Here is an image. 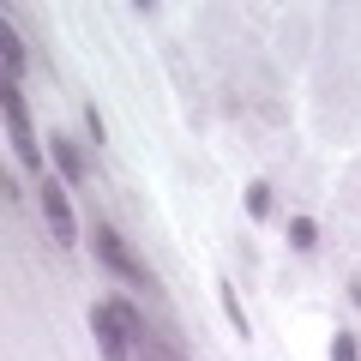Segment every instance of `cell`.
Returning a JSON list of instances; mask_svg holds the SVG:
<instances>
[{"mask_svg":"<svg viewBox=\"0 0 361 361\" xmlns=\"http://www.w3.org/2000/svg\"><path fill=\"white\" fill-rule=\"evenodd\" d=\"M90 247H97L103 271H115L121 283H133V289H157L151 265H139V253H133V247H127V241L115 235V223H97V229H90Z\"/></svg>","mask_w":361,"mask_h":361,"instance_id":"cell-1","label":"cell"},{"mask_svg":"<svg viewBox=\"0 0 361 361\" xmlns=\"http://www.w3.org/2000/svg\"><path fill=\"white\" fill-rule=\"evenodd\" d=\"M0 109H6V133H13V151L25 157V169L30 175H42V145H37V127H30V109H25V90L13 85V78H6V85H0Z\"/></svg>","mask_w":361,"mask_h":361,"instance_id":"cell-2","label":"cell"},{"mask_svg":"<svg viewBox=\"0 0 361 361\" xmlns=\"http://www.w3.org/2000/svg\"><path fill=\"white\" fill-rule=\"evenodd\" d=\"M42 223H49L54 247H78V217H73V199H66L61 180H42Z\"/></svg>","mask_w":361,"mask_h":361,"instance_id":"cell-3","label":"cell"},{"mask_svg":"<svg viewBox=\"0 0 361 361\" xmlns=\"http://www.w3.org/2000/svg\"><path fill=\"white\" fill-rule=\"evenodd\" d=\"M90 337H97L103 361H133V331L115 319V307H109V301H97V307H90Z\"/></svg>","mask_w":361,"mask_h":361,"instance_id":"cell-4","label":"cell"},{"mask_svg":"<svg viewBox=\"0 0 361 361\" xmlns=\"http://www.w3.org/2000/svg\"><path fill=\"white\" fill-rule=\"evenodd\" d=\"M49 157H54V169H61V180H73V187L90 175V169H85V151L73 145V133H54V139H49Z\"/></svg>","mask_w":361,"mask_h":361,"instance_id":"cell-5","label":"cell"},{"mask_svg":"<svg viewBox=\"0 0 361 361\" xmlns=\"http://www.w3.org/2000/svg\"><path fill=\"white\" fill-rule=\"evenodd\" d=\"M217 307H223V319H229V331L241 337V343H253V319H247V307H241V295H235L229 277H217Z\"/></svg>","mask_w":361,"mask_h":361,"instance_id":"cell-6","label":"cell"},{"mask_svg":"<svg viewBox=\"0 0 361 361\" xmlns=\"http://www.w3.org/2000/svg\"><path fill=\"white\" fill-rule=\"evenodd\" d=\"M283 241H289V253H301V259L319 253V223H313V217H289L283 223Z\"/></svg>","mask_w":361,"mask_h":361,"instance_id":"cell-7","label":"cell"},{"mask_svg":"<svg viewBox=\"0 0 361 361\" xmlns=\"http://www.w3.org/2000/svg\"><path fill=\"white\" fill-rule=\"evenodd\" d=\"M241 205H247V217H253V223H271V217H277V193H271L265 180H247Z\"/></svg>","mask_w":361,"mask_h":361,"instance_id":"cell-8","label":"cell"},{"mask_svg":"<svg viewBox=\"0 0 361 361\" xmlns=\"http://www.w3.org/2000/svg\"><path fill=\"white\" fill-rule=\"evenodd\" d=\"M0 49H6V73L18 85L25 78V37H18V25H0Z\"/></svg>","mask_w":361,"mask_h":361,"instance_id":"cell-9","label":"cell"},{"mask_svg":"<svg viewBox=\"0 0 361 361\" xmlns=\"http://www.w3.org/2000/svg\"><path fill=\"white\" fill-rule=\"evenodd\" d=\"M109 307H115V319H121V325H127V331H133V343H151V325H145V313L133 307V301H121V295H115V301H109Z\"/></svg>","mask_w":361,"mask_h":361,"instance_id":"cell-10","label":"cell"},{"mask_svg":"<svg viewBox=\"0 0 361 361\" xmlns=\"http://www.w3.org/2000/svg\"><path fill=\"white\" fill-rule=\"evenodd\" d=\"M331 361H361V343H355V331H331V349H325Z\"/></svg>","mask_w":361,"mask_h":361,"instance_id":"cell-11","label":"cell"},{"mask_svg":"<svg viewBox=\"0 0 361 361\" xmlns=\"http://www.w3.org/2000/svg\"><path fill=\"white\" fill-rule=\"evenodd\" d=\"M85 133H90V145L109 139V121H103V109H97V103H85Z\"/></svg>","mask_w":361,"mask_h":361,"instance_id":"cell-12","label":"cell"},{"mask_svg":"<svg viewBox=\"0 0 361 361\" xmlns=\"http://www.w3.org/2000/svg\"><path fill=\"white\" fill-rule=\"evenodd\" d=\"M349 301H355V307H361V277H349Z\"/></svg>","mask_w":361,"mask_h":361,"instance_id":"cell-13","label":"cell"}]
</instances>
